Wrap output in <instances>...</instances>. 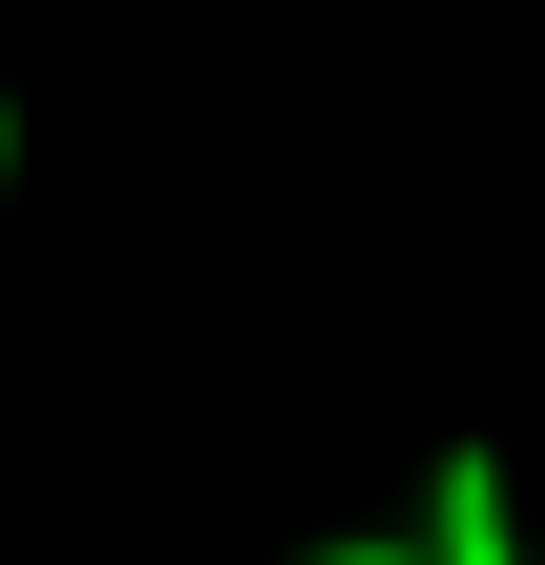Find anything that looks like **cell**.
<instances>
[{
    "mask_svg": "<svg viewBox=\"0 0 545 565\" xmlns=\"http://www.w3.org/2000/svg\"><path fill=\"white\" fill-rule=\"evenodd\" d=\"M425 565H525V525H505V445H445V465H425Z\"/></svg>",
    "mask_w": 545,
    "mask_h": 565,
    "instance_id": "cell-1",
    "label": "cell"
},
{
    "mask_svg": "<svg viewBox=\"0 0 545 565\" xmlns=\"http://www.w3.org/2000/svg\"><path fill=\"white\" fill-rule=\"evenodd\" d=\"M303 565H425V545H303Z\"/></svg>",
    "mask_w": 545,
    "mask_h": 565,
    "instance_id": "cell-2",
    "label": "cell"
},
{
    "mask_svg": "<svg viewBox=\"0 0 545 565\" xmlns=\"http://www.w3.org/2000/svg\"><path fill=\"white\" fill-rule=\"evenodd\" d=\"M0 182H21V82H0Z\"/></svg>",
    "mask_w": 545,
    "mask_h": 565,
    "instance_id": "cell-3",
    "label": "cell"
}]
</instances>
